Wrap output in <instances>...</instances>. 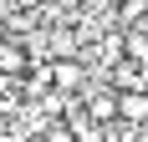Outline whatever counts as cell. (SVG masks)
<instances>
[{
    "mask_svg": "<svg viewBox=\"0 0 148 142\" xmlns=\"http://www.w3.org/2000/svg\"><path fill=\"white\" fill-rule=\"evenodd\" d=\"M118 122H148V86H123L118 91Z\"/></svg>",
    "mask_w": 148,
    "mask_h": 142,
    "instance_id": "obj_1",
    "label": "cell"
},
{
    "mask_svg": "<svg viewBox=\"0 0 148 142\" xmlns=\"http://www.w3.org/2000/svg\"><path fill=\"white\" fill-rule=\"evenodd\" d=\"M82 112L102 127V122H118V91H87V107Z\"/></svg>",
    "mask_w": 148,
    "mask_h": 142,
    "instance_id": "obj_2",
    "label": "cell"
},
{
    "mask_svg": "<svg viewBox=\"0 0 148 142\" xmlns=\"http://www.w3.org/2000/svg\"><path fill=\"white\" fill-rule=\"evenodd\" d=\"M46 81H51V86H61V91H72V86H82V81H87V71L77 66V61H51Z\"/></svg>",
    "mask_w": 148,
    "mask_h": 142,
    "instance_id": "obj_3",
    "label": "cell"
},
{
    "mask_svg": "<svg viewBox=\"0 0 148 142\" xmlns=\"http://www.w3.org/2000/svg\"><path fill=\"white\" fill-rule=\"evenodd\" d=\"M21 66H26V51L10 46V41H0V71H21Z\"/></svg>",
    "mask_w": 148,
    "mask_h": 142,
    "instance_id": "obj_4",
    "label": "cell"
},
{
    "mask_svg": "<svg viewBox=\"0 0 148 142\" xmlns=\"http://www.w3.org/2000/svg\"><path fill=\"white\" fill-rule=\"evenodd\" d=\"M123 46H128V56H133L138 66H148V36H143V30H128V41H123Z\"/></svg>",
    "mask_w": 148,
    "mask_h": 142,
    "instance_id": "obj_5",
    "label": "cell"
},
{
    "mask_svg": "<svg viewBox=\"0 0 148 142\" xmlns=\"http://www.w3.org/2000/svg\"><path fill=\"white\" fill-rule=\"evenodd\" d=\"M112 81H118V86H143V71H138V66H118Z\"/></svg>",
    "mask_w": 148,
    "mask_h": 142,
    "instance_id": "obj_6",
    "label": "cell"
},
{
    "mask_svg": "<svg viewBox=\"0 0 148 142\" xmlns=\"http://www.w3.org/2000/svg\"><path fill=\"white\" fill-rule=\"evenodd\" d=\"M112 5H123V0H112Z\"/></svg>",
    "mask_w": 148,
    "mask_h": 142,
    "instance_id": "obj_7",
    "label": "cell"
}]
</instances>
